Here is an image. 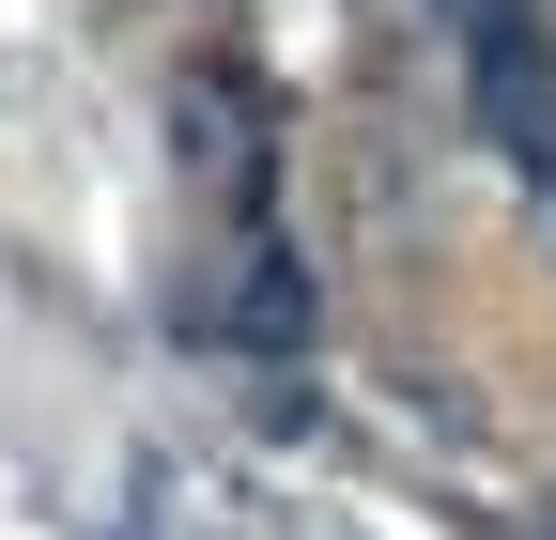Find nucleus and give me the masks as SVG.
Wrapping results in <instances>:
<instances>
[{"instance_id":"f257e3e1","label":"nucleus","mask_w":556,"mask_h":540,"mask_svg":"<svg viewBox=\"0 0 556 540\" xmlns=\"http://www.w3.org/2000/svg\"><path fill=\"white\" fill-rule=\"evenodd\" d=\"M464 78H479V124H495V155L556 185V47L526 0H464Z\"/></svg>"}]
</instances>
